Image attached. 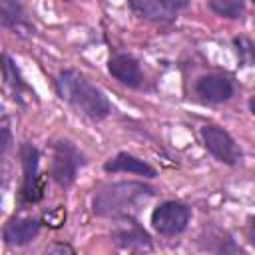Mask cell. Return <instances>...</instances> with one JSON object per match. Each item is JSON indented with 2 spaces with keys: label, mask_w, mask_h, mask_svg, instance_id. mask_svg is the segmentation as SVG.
Instances as JSON below:
<instances>
[{
  "label": "cell",
  "mask_w": 255,
  "mask_h": 255,
  "mask_svg": "<svg viewBox=\"0 0 255 255\" xmlns=\"http://www.w3.org/2000/svg\"><path fill=\"white\" fill-rule=\"evenodd\" d=\"M201 139L205 149L221 163L225 165H237L243 157L241 147L237 145V141L231 137V133L215 124H205L201 128Z\"/></svg>",
  "instance_id": "5"
},
{
  "label": "cell",
  "mask_w": 255,
  "mask_h": 255,
  "mask_svg": "<svg viewBox=\"0 0 255 255\" xmlns=\"http://www.w3.org/2000/svg\"><path fill=\"white\" fill-rule=\"evenodd\" d=\"M108 72L128 88H139L143 82V74L139 62L129 54H116L108 60Z\"/></svg>",
  "instance_id": "9"
},
{
  "label": "cell",
  "mask_w": 255,
  "mask_h": 255,
  "mask_svg": "<svg viewBox=\"0 0 255 255\" xmlns=\"http://www.w3.org/2000/svg\"><path fill=\"white\" fill-rule=\"evenodd\" d=\"M155 195L151 185L141 181H116L102 185L92 201V209L98 217H129L139 205Z\"/></svg>",
  "instance_id": "2"
},
{
  "label": "cell",
  "mask_w": 255,
  "mask_h": 255,
  "mask_svg": "<svg viewBox=\"0 0 255 255\" xmlns=\"http://www.w3.org/2000/svg\"><path fill=\"white\" fill-rule=\"evenodd\" d=\"M104 171L108 173H135V175H143V177H155L157 171L155 167H151L147 161L128 153V151H120L114 157H110L104 163Z\"/></svg>",
  "instance_id": "11"
},
{
  "label": "cell",
  "mask_w": 255,
  "mask_h": 255,
  "mask_svg": "<svg viewBox=\"0 0 255 255\" xmlns=\"http://www.w3.org/2000/svg\"><path fill=\"white\" fill-rule=\"evenodd\" d=\"M2 62H4V64H2V70H4V80H6L8 88L14 92V98L22 100V94H30V88H28V84L24 82V78H22L20 70L16 68L14 60H12L8 54H4Z\"/></svg>",
  "instance_id": "15"
},
{
  "label": "cell",
  "mask_w": 255,
  "mask_h": 255,
  "mask_svg": "<svg viewBox=\"0 0 255 255\" xmlns=\"http://www.w3.org/2000/svg\"><path fill=\"white\" fill-rule=\"evenodd\" d=\"M82 165H84V155L70 139H58L54 143L50 173L60 187H70L76 181L78 169Z\"/></svg>",
  "instance_id": "3"
},
{
  "label": "cell",
  "mask_w": 255,
  "mask_h": 255,
  "mask_svg": "<svg viewBox=\"0 0 255 255\" xmlns=\"http://www.w3.org/2000/svg\"><path fill=\"white\" fill-rule=\"evenodd\" d=\"M249 241L255 245V217L251 219V225H249Z\"/></svg>",
  "instance_id": "21"
},
{
  "label": "cell",
  "mask_w": 255,
  "mask_h": 255,
  "mask_svg": "<svg viewBox=\"0 0 255 255\" xmlns=\"http://www.w3.org/2000/svg\"><path fill=\"white\" fill-rule=\"evenodd\" d=\"M187 0H129V8L145 20L165 22L171 20L179 10L187 8Z\"/></svg>",
  "instance_id": "7"
},
{
  "label": "cell",
  "mask_w": 255,
  "mask_h": 255,
  "mask_svg": "<svg viewBox=\"0 0 255 255\" xmlns=\"http://www.w3.org/2000/svg\"><path fill=\"white\" fill-rule=\"evenodd\" d=\"M237 48V56L243 66H255V44L249 42L247 38H235L233 40Z\"/></svg>",
  "instance_id": "17"
},
{
  "label": "cell",
  "mask_w": 255,
  "mask_h": 255,
  "mask_svg": "<svg viewBox=\"0 0 255 255\" xmlns=\"http://www.w3.org/2000/svg\"><path fill=\"white\" fill-rule=\"evenodd\" d=\"M203 233H207L205 237H201V241H205V249L213 251L215 255H241L239 245L233 241V237L217 227H209Z\"/></svg>",
  "instance_id": "14"
},
{
  "label": "cell",
  "mask_w": 255,
  "mask_h": 255,
  "mask_svg": "<svg viewBox=\"0 0 255 255\" xmlns=\"http://www.w3.org/2000/svg\"><path fill=\"white\" fill-rule=\"evenodd\" d=\"M40 221L34 219V217H12L6 225H4V231H2V237H4V243L6 245H26L30 241H34L40 233Z\"/></svg>",
  "instance_id": "10"
},
{
  "label": "cell",
  "mask_w": 255,
  "mask_h": 255,
  "mask_svg": "<svg viewBox=\"0 0 255 255\" xmlns=\"http://www.w3.org/2000/svg\"><path fill=\"white\" fill-rule=\"evenodd\" d=\"M114 241L120 247H128V249H151V239L147 235V231L131 217H126L124 225H120L114 233H112Z\"/></svg>",
  "instance_id": "12"
},
{
  "label": "cell",
  "mask_w": 255,
  "mask_h": 255,
  "mask_svg": "<svg viewBox=\"0 0 255 255\" xmlns=\"http://www.w3.org/2000/svg\"><path fill=\"white\" fill-rule=\"evenodd\" d=\"M56 90L58 96L66 100L78 114L94 122L108 118L112 112L108 96L78 70H62L56 80Z\"/></svg>",
  "instance_id": "1"
},
{
  "label": "cell",
  "mask_w": 255,
  "mask_h": 255,
  "mask_svg": "<svg viewBox=\"0 0 255 255\" xmlns=\"http://www.w3.org/2000/svg\"><path fill=\"white\" fill-rule=\"evenodd\" d=\"M0 24L18 36H28L34 32V26L28 20L22 4L14 2V0H2L0 2Z\"/></svg>",
  "instance_id": "13"
},
{
  "label": "cell",
  "mask_w": 255,
  "mask_h": 255,
  "mask_svg": "<svg viewBox=\"0 0 255 255\" xmlns=\"http://www.w3.org/2000/svg\"><path fill=\"white\" fill-rule=\"evenodd\" d=\"M10 143H12V137H10V128H8V124L4 122V126H2V153H6V151H8Z\"/></svg>",
  "instance_id": "20"
},
{
  "label": "cell",
  "mask_w": 255,
  "mask_h": 255,
  "mask_svg": "<svg viewBox=\"0 0 255 255\" xmlns=\"http://www.w3.org/2000/svg\"><path fill=\"white\" fill-rule=\"evenodd\" d=\"M233 82L223 74H205L195 82V94L209 104H223L233 98Z\"/></svg>",
  "instance_id": "8"
},
{
  "label": "cell",
  "mask_w": 255,
  "mask_h": 255,
  "mask_svg": "<svg viewBox=\"0 0 255 255\" xmlns=\"http://www.w3.org/2000/svg\"><path fill=\"white\" fill-rule=\"evenodd\" d=\"M46 255H76V251L68 243H54L46 249Z\"/></svg>",
  "instance_id": "19"
},
{
  "label": "cell",
  "mask_w": 255,
  "mask_h": 255,
  "mask_svg": "<svg viewBox=\"0 0 255 255\" xmlns=\"http://www.w3.org/2000/svg\"><path fill=\"white\" fill-rule=\"evenodd\" d=\"M191 219V209L181 201H161L151 211V227L159 235H179L187 229Z\"/></svg>",
  "instance_id": "4"
},
{
  "label": "cell",
  "mask_w": 255,
  "mask_h": 255,
  "mask_svg": "<svg viewBox=\"0 0 255 255\" xmlns=\"http://www.w3.org/2000/svg\"><path fill=\"white\" fill-rule=\"evenodd\" d=\"M64 219H66V211H64V207H60V205L44 213L46 225H50V227H54V229H58V227L64 223Z\"/></svg>",
  "instance_id": "18"
},
{
  "label": "cell",
  "mask_w": 255,
  "mask_h": 255,
  "mask_svg": "<svg viewBox=\"0 0 255 255\" xmlns=\"http://www.w3.org/2000/svg\"><path fill=\"white\" fill-rule=\"evenodd\" d=\"M20 163L24 171V181H22V191L20 197L26 203H36L42 197V187L38 185V163H40V151L24 141L20 145Z\"/></svg>",
  "instance_id": "6"
},
{
  "label": "cell",
  "mask_w": 255,
  "mask_h": 255,
  "mask_svg": "<svg viewBox=\"0 0 255 255\" xmlns=\"http://www.w3.org/2000/svg\"><path fill=\"white\" fill-rule=\"evenodd\" d=\"M209 10L215 12L217 16H223V18H241L243 12H245V2L243 0H209L207 2Z\"/></svg>",
  "instance_id": "16"
},
{
  "label": "cell",
  "mask_w": 255,
  "mask_h": 255,
  "mask_svg": "<svg viewBox=\"0 0 255 255\" xmlns=\"http://www.w3.org/2000/svg\"><path fill=\"white\" fill-rule=\"evenodd\" d=\"M249 112L255 116V96H253V98H249Z\"/></svg>",
  "instance_id": "22"
}]
</instances>
